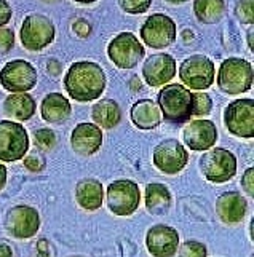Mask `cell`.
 <instances>
[{"mask_svg": "<svg viewBox=\"0 0 254 257\" xmlns=\"http://www.w3.org/2000/svg\"><path fill=\"white\" fill-rule=\"evenodd\" d=\"M63 82L69 97L77 102H91L102 96L107 78L98 63L77 61L67 69Z\"/></svg>", "mask_w": 254, "mask_h": 257, "instance_id": "6da1fadb", "label": "cell"}, {"mask_svg": "<svg viewBox=\"0 0 254 257\" xmlns=\"http://www.w3.org/2000/svg\"><path fill=\"white\" fill-rule=\"evenodd\" d=\"M157 105L166 121L186 123L194 117V93L179 83L165 85L157 96Z\"/></svg>", "mask_w": 254, "mask_h": 257, "instance_id": "7a4b0ae2", "label": "cell"}, {"mask_svg": "<svg viewBox=\"0 0 254 257\" xmlns=\"http://www.w3.org/2000/svg\"><path fill=\"white\" fill-rule=\"evenodd\" d=\"M217 86L227 94H240L252 86V66L241 58L222 61L217 70Z\"/></svg>", "mask_w": 254, "mask_h": 257, "instance_id": "3957f363", "label": "cell"}, {"mask_svg": "<svg viewBox=\"0 0 254 257\" xmlns=\"http://www.w3.org/2000/svg\"><path fill=\"white\" fill-rule=\"evenodd\" d=\"M29 135L18 121L0 120V162L23 160L29 150Z\"/></svg>", "mask_w": 254, "mask_h": 257, "instance_id": "277c9868", "label": "cell"}, {"mask_svg": "<svg viewBox=\"0 0 254 257\" xmlns=\"http://www.w3.org/2000/svg\"><path fill=\"white\" fill-rule=\"evenodd\" d=\"M179 78L190 90L205 91L214 83L216 78L214 63L205 55H192L181 63Z\"/></svg>", "mask_w": 254, "mask_h": 257, "instance_id": "5b68a950", "label": "cell"}, {"mask_svg": "<svg viewBox=\"0 0 254 257\" xmlns=\"http://www.w3.org/2000/svg\"><path fill=\"white\" fill-rule=\"evenodd\" d=\"M56 35V29L53 21L45 15L34 13L24 18L20 37L21 43L29 51H40L53 43Z\"/></svg>", "mask_w": 254, "mask_h": 257, "instance_id": "8992f818", "label": "cell"}, {"mask_svg": "<svg viewBox=\"0 0 254 257\" xmlns=\"http://www.w3.org/2000/svg\"><path fill=\"white\" fill-rule=\"evenodd\" d=\"M107 56L118 69H135L146 56V50L133 32H120L109 42Z\"/></svg>", "mask_w": 254, "mask_h": 257, "instance_id": "52a82bcc", "label": "cell"}, {"mask_svg": "<svg viewBox=\"0 0 254 257\" xmlns=\"http://www.w3.org/2000/svg\"><path fill=\"white\" fill-rule=\"evenodd\" d=\"M200 170L206 181L224 184L236 174V157L224 147H214L200 158Z\"/></svg>", "mask_w": 254, "mask_h": 257, "instance_id": "ba28073f", "label": "cell"}, {"mask_svg": "<svg viewBox=\"0 0 254 257\" xmlns=\"http://www.w3.org/2000/svg\"><path fill=\"white\" fill-rule=\"evenodd\" d=\"M107 208L115 216H131L141 203V190L135 181L118 179L112 182L106 192Z\"/></svg>", "mask_w": 254, "mask_h": 257, "instance_id": "9c48e42d", "label": "cell"}, {"mask_svg": "<svg viewBox=\"0 0 254 257\" xmlns=\"http://www.w3.org/2000/svg\"><path fill=\"white\" fill-rule=\"evenodd\" d=\"M37 80L36 67L24 59H13L0 70V85L10 93H28L37 85Z\"/></svg>", "mask_w": 254, "mask_h": 257, "instance_id": "30bf717a", "label": "cell"}, {"mask_svg": "<svg viewBox=\"0 0 254 257\" xmlns=\"http://www.w3.org/2000/svg\"><path fill=\"white\" fill-rule=\"evenodd\" d=\"M176 35V23L163 13L151 15L141 26V40L154 50H163L173 45Z\"/></svg>", "mask_w": 254, "mask_h": 257, "instance_id": "8fae6325", "label": "cell"}, {"mask_svg": "<svg viewBox=\"0 0 254 257\" xmlns=\"http://www.w3.org/2000/svg\"><path fill=\"white\" fill-rule=\"evenodd\" d=\"M224 125L230 135L243 139L254 138V101L236 99L224 110Z\"/></svg>", "mask_w": 254, "mask_h": 257, "instance_id": "7c38bea8", "label": "cell"}, {"mask_svg": "<svg viewBox=\"0 0 254 257\" xmlns=\"http://www.w3.org/2000/svg\"><path fill=\"white\" fill-rule=\"evenodd\" d=\"M154 165L163 174H178L186 168L189 154L178 139H165L154 149Z\"/></svg>", "mask_w": 254, "mask_h": 257, "instance_id": "4fadbf2b", "label": "cell"}, {"mask_svg": "<svg viewBox=\"0 0 254 257\" xmlns=\"http://www.w3.org/2000/svg\"><path fill=\"white\" fill-rule=\"evenodd\" d=\"M7 232L18 240L32 238L40 228V214L36 208L20 205L10 209L5 219Z\"/></svg>", "mask_w": 254, "mask_h": 257, "instance_id": "5bb4252c", "label": "cell"}, {"mask_svg": "<svg viewBox=\"0 0 254 257\" xmlns=\"http://www.w3.org/2000/svg\"><path fill=\"white\" fill-rule=\"evenodd\" d=\"M182 141L194 152H205L217 143V128L211 120H190L182 130Z\"/></svg>", "mask_w": 254, "mask_h": 257, "instance_id": "9a60e30c", "label": "cell"}, {"mask_svg": "<svg viewBox=\"0 0 254 257\" xmlns=\"http://www.w3.org/2000/svg\"><path fill=\"white\" fill-rule=\"evenodd\" d=\"M146 247L154 257H173L179 247V233L170 225L157 224L147 230Z\"/></svg>", "mask_w": 254, "mask_h": 257, "instance_id": "2e32d148", "label": "cell"}, {"mask_svg": "<svg viewBox=\"0 0 254 257\" xmlns=\"http://www.w3.org/2000/svg\"><path fill=\"white\" fill-rule=\"evenodd\" d=\"M176 75V59L168 53H155L143 64V78L152 88L168 83Z\"/></svg>", "mask_w": 254, "mask_h": 257, "instance_id": "e0dca14e", "label": "cell"}, {"mask_svg": "<svg viewBox=\"0 0 254 257\" xmlns=\"http://www.w3.org/2000/svg\"><path fill=\"white\" fill-rule=\"evenodd\" d=\"M102 130L94 123H78L72 130L71 146L77 155L91 157L102 146Z\"/></svg>", "mask_w": 254, "mask_h": 257, "instance_id": "ac0fdd59", "label": "cell"}, {"mask_svg": "<svg viewBox=\"0 0 254 257\" xmlns=\"http://www.w3.org/2000/svg\"><path fill=\"white\" fill-rule=\"evenodd\" d=\"M248 211V201L236 192L222 193L216 201V212L224 224H238L244 219Z\"/></svg>", "mask_w": 254, "mask_h": 257, "instance_id": "d6986e66", "label": "cell"}, {"mask_svg": "<svg viewBox=\"0 0 254 257\" xmlns=\"http://www.w3.org/2000/svg\"><path fill=\"white\" fill-rule=\"evenodd\" d=\"M130 117L133 125L139 130H155L160 126L163 120L162 112L159 109L157 102L152 99H139L133 104V107L130 110Z\"/></svg>", "mask_w": 254, "mask_h": 257, "instance_id": "ffe728a7", "label": "cell"}, {"mask_svg": "<svg viewBox=\"0 0 254 257\" xmlns=\"http://www.w3.org/2000/svg\"><path fill=\"white\" fill-rule=\"evenodd\" d=\"M72 105L61 93H48L40 104V115L48 123H61L71 117Z\"/></svg>", "mask_w": 254, "mask_h": 257, "instance_id": "44dd1931", "label": "cell"}, {"mask_svg": "<svg viewBox=\"0 0 254 257\" xmlns=\"http://www.w3.org/2000/svg\"><path fill=\"white\" fill-rule=\"evenodd\" d=\"M4 110L8 117L18 121H28L37 110L36 99L29 93H12L4 101Z\"/></svg>", "mask_w": 254, "mask_h": 257, "instance_id": "7402d4cb", "label": "cell"}, {"mask_svg": "<svg viewBox=\"0 0 254 257\" xmlns=\"http://www.w3.org/2000/svg\"><path fill=\"white\" fill-rule=\"evenodd\" d=\"M75 200L78 206L86 211H96L102 206L104 189L102 184L96 179H83L75 187Z\"/></svg>", "mask_w": 254, "mask_h": 257, "instance_id": "603a6c76", "label": "cell"}, {"mask_svg": "<svg viewBox=\"0 0 254 257\" xmlns=\"http://www.w3.org/2000/svg\"><path fill=\"white\" fill-rule=\"evenodd\" d=\"M146 209L154 216H163L171 206V192L165 184L152 182L146 185L144 192Z\"/></svg>", "mask_w": 254, "mask_h": 257, "instance_id": "cb8c5ba5", "label": "cell"}, {"mask_svg": "<svg viewBox=\"0 0 254 257\" xmlns=\"http://www.w3.org/2000/svg\"><path fill=\"white\" fill-rule=\"evenodd\" d=\"M91 118L94 125H98L102 130L115 128L121 120V109L117 101L113 99H101L91 109Z\"/></svg>", "mask_w": 254, "mask_h": 257, "instance_id": "d4e9b609", "label": "cell"}, {"mask_svg": "<svg viewBox=\"0 0 254 257\" xmlns=\"http://www.w3.org/2000/svg\"><path fill=\"white\" fill-rule=\"evenodd\" d=\"M194 13L200 23L216 24L222 20L225 13V2L224 0H195Z\"/></svg>", "mask_w": 254, "mask_h": 257, "instance_id": "484cf974", "label": "cell"}, {"mask_svg": "<svg viewBox=\"0 0 254 257\" xmlns=\"http://www.w3.org/2000/svg\"><path fill=\"white\" fill-rule=\"evenodd\" d=\"M235 16L241 24H254V0H238L235 5Z\"/></svg>", "mask_w": 254, "mask_h": 257, "instance_id": "4316f807", "label": "cell"}, {"mask_svg": "<svg viewBox=\"0 0 254 257\" xmlns=\"http://www.w3.org/2000/svg\"><path fill=\"white\" fill-rule=\"evenodd\" d=\"M179 257H206L208 249L203 243L195 241V240H187L186 243H182L179 247Z\"/></svg>", "mask_w": 254, "mask_h": 257, "instance_id": "83f0119b", "label": "cell"}, {"mask_svg": "<svg viewBox=\"0 0 254 257\" xmlns=\"http://www.w3.org/2000/svg\"><path fill=\"white\" fill-rule=\"evenodd\" d=\"M213 110V101L206 93H194V117H206Z\"/></svg>", "mask_w": 254, "mask_h": 257, "instance_id": "f1b7e54d", "label": "cell"}, {"mask_svg": "<svg viewBox=\"0 0 254 257\" xmlns=\"http://www.w3.org/2000/svg\"><path fill=\"white\" fill-rule=\"evenodd\" d=\"M152 0H118V5L128 15H143L151 8Z\"/></svg>", "mask_w": 254, "mask_h": 257, "instance_id": "f546056e", "label": "cell"}, {"mask_svg": "<svg viewBox=\"0 0 254 257\" xmlns=\"http://www.w3.org/2000/svg\"><path fill=\"white\" fill-rule=\"evenodd\" d=\"M34 143L37 147L43 150H50L56 146V135L55 131H51L48 128H42L39 131L34 133Z\"/></svg>", "mask_w": 254, "mask_h": 257, "instance_id": "4dcf8cb0", "label": "cell"}, {"mask_svg": "<svg viewBox=\"0 0 254 257\" xmlns=\"http://www.w3.org/2000/svg\"><path fill=\"white\" fill-rule=\"evenodd\" d=\"M15 47V32L8 28H0V51H10Z\"/></svg>", "mask_w": 254, "mask_h": 257, "instance_id": "1f68e13d", "label": "cell"}, {"mask_svg": "<svg viewBox=\"0 0 254 257\" xmlns=\"http://www.w3.org/2000/svg\"><path fill=\"white\" fill-rule=\"evenodd\" d=\"M24 166L28 168L29 171L39 173L43 170V166H45V160L39 155H28L24 158Z\"/></svg>", "mask_w": 254, "mask_h": 257, "instance_id": "d6a6232c", "label": "cell"}, {"mask_svg": "<svg viewBox=\"0 0 254 257\" xmlns=\"http://www.w3.org/2000/svg\"><path fill=\"white\" fill-rule=\"evenodd\" d=\"M241 187L249 197L254 195V168H248L241 176Z\"/></svg>", "mask_w": 254, "mask_h": 257, "instance_id": "836d02e7", "label": "cell"}, {"mask_svg": "<svg viewBox=\"0 0 254 257\" xmlns=\"http://www.w3.org/2000/svg\"><path fill=\"white\" fill-rule=\"evenodd\" d=\"M12 7L7 0H0V28H5V26L10 23L12 20Z\"/></svg>", "mask_w": 254, "mask_h": 257, "instance_id": "e575fe53", "label": "cell"}, {"mask_svg": "<svg viewBox=\"0 0 254 257\" xmlns=\"http://www.w3.org/2000/svg\"><path fill=\"white\" fill-rule=\"evenodd\" d=\"M74 31H75V34H78L80 37H86L90 32H91V28H90V24L86 23V21H83V20H78L75 24H74Z\"/></svg>", "mask_w": 254, "mask_h": 257, "instance_id": "d590c367", "label": "cell"}, {"mask_svg": "<svg viewBox=\"0 0 254 257\" xmlns=\"http://www.w3.org/2000/svg\"><path fill=\"white\" fill-rule=\"evenodd\" d=\"M7 185V168L0 163V192L5 189Z\"/></svg>", "mask_w": 254, "mask_h": 257, "instance_id": "8d00e7d4", "label": "cell"}, {"mask_svg": "<svg viewBox=\"0 0 254 257\" xmlns=\"http://www.w3.org/2000/svg\"><path fill=\"white\" fill-rule=\"evenodd\" d=\"M130 86L133 88V91H135V93H136V91H139V90H141V86H143V85H141V82H139V77H136V75H135L133 78H131V82H130Z\"/></svg>", "mask_w": 254, "mask_h": 257, "instance_id": "74e56055", "label": "cell"}, {"mask_svg": "<svg viewBox=\"0 0 254 257\" xmlns=\"http://www.w3.org/2000/svg\"><path fill=\"white\" fill-rule=\"evenodd\" d=\"M77 4H82V5H90V4H94L96 0H74Z\"/></svg>", "mask_w": 254, "mask_h": 257, "instance_id": "f35d334b", "label": "cell"}, {"mask_svg": "<svg viewBox=\"0 0 254 257\" xmlns=\"http://www.w3.org/2000/svg\"><path fill=\"white\" fill-rule=\"evenodd\" d=\"M166 2L174 4V5H181V4H186V2H189V0H166Z\"/></svg>", "mask_w": 254, "mask_h": 257, "instance_id": "ab89813d", "label": "cell"}, {"mask_svg": "<svg viewBox=\"0 0 254 257\" xmlns=\"http://www.w3.org/2000/svg\"><path fill=\"white\" fill-rule=\"evenodd\" d=\"M248 43H249V48L252 50V32H249L248 35Z\"/></svg>", "mask_w": 254, "mask_h": 257, "instance_id": "60d3db41", "label": "cell"}, {"mask_svg": "<svg viewBox=\"0 0 254 257\" xmlns=\"http://www.w3.org/2000/svg\"><path fill=\"white\" fill-rule=\"evenodd\" d=\"M43 2H56V0H43Z\"/></svg>", "mask_w": 254, "mask_h": 257, "instance_id": "b9f144b4", "label": "cell"}]
</instances>
